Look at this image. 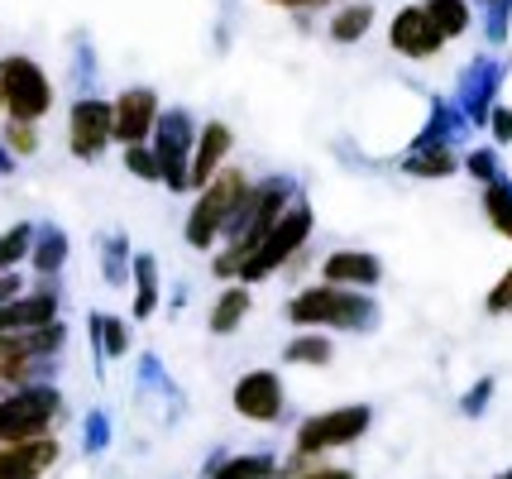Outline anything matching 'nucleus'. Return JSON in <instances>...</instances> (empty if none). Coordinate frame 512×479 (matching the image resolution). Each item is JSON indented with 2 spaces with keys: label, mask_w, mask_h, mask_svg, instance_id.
Listing matches in <instances>:
<instances>
[{
  "label": "nucleus",
  "mask_w": 512,
  "mask_h": 479,
  "mask_svg": "<svg viewBox=\"0 0 512 479\" xmlns=\"http://www.w3.org/2000/svg\"><path fill=\"white\" fill-rule=\"evenodd\" d=\"M235 154V130L225 120H201L197 139H192V163H187V192L206 187Z\"/></svg>",
  "instance_id": "2eb2a0df"
},
{
  "label": "nucleus",
  "mask_w": 512,
  "mask_h": 479,
  "mask_svg": "<svg viewBox=\"0 0 512 479\" xmlns=\"http://www.w3.org/2000/svg\"><path fill=\"white\" fill-rule=\"evenodd\" d=\"M484 312H489V317H512V264L498 274V283L489 288V297H484Z\"/></svg>",
  "instance_id": "f704fd0d"
},
{
  "label": "nucleus",
  "mask_w": 512,
  "mask_h": 479,
  "mask_svg": "<svg viewBox=\"0 0 512 479\" xmlns=\"http://www.w3.org/2000/svg\"><path fill=\"white\" fill-rule=\"evenodd\" d=\"M158 115H163V96H158L154 87H144V82L120 87L115 101H111V135H115V144H120V149H125V144H149Z\"/></svg>",
  "instance_id": "9b49d317"
},
{
  "label": "nucleus",
  "mask_w": 512,
  "mask_h": 479,
  "mask_svg": "<svg viewBox=\"0 0 512 479\" xmlns=\"http://www.w3.org/2000/svg\"><path fill=\"white\" fill-rule=\"evenodd\" d=\"M0 149L15 163L39 159L44 149V125H29V120H0Z\"/></svg>",
  "instance_id": "bb28decb"
},
{
  "label": "nucleus",
  "mask_w": 512,
  "mask_h": 479,
  "mask_svg": "<svg viewBox=\"0 0 512 479\" xmlns=\"http://www.w3.org/2000/svg\"><path fill=\"white\" fill-rule=\"evenodd\" d=\"M249 187H254V178H249L245 168H240V163H225L211 183L192 192V211H187V221H182V240H187L192 250H216L225 240V230H230V221L240 216Z\"/></svg>",
  "instance_id": "7ed1b4c3"
},
{
  "label": "nucleus",
  "mask_w": 512,
  "mask_h": 479,
  "mask_svg": "<svg viewBox=\"0 0 512 479\" xmlns=\"http://www.w3.org/2000/svg\"><path fill=\"white\" fill-rule=\"evenodd\" d=\"M388 48L398 58H407V63H431V58L446 53V34L431 24V15H426L422 0H417V5H398L393 10V20H388Z\"/></svg>",
  "instance_id": "f8f14e48"
},
{
  "label": "nucleus",
  "mask_w": 512,
  "mask_h": 479,
  "mask_svg": "<svg viewBox=\"0 0 512 479\" xmlns=\"http://www.w3.org/2000/svg\"><path fill=\"white\" fill-rule=\"evenodd\" d=\"M63 460L58 436H34V441H5L0 446V479H48Z\"/></svg>",
  "instance_id": "dca6fc26"
},
{
  "label": "nucleus",
  "mask_w": 512,
  "mask_h": 479,
  "mask_svg": "<svg viewBox=\"0 0 512 479\" xmlns=\"http://www.w3.org/2000/svg\"><path fill=\"white\" fill-rule=\"evenodd\" d=\"M130 283H134V321H154V312L163 307V274L158 259L149 250H134L130 259Z\"/></svg>",
  "instance_id": "412c9836"
},
{
  "label": "nucleus",
  "mask_w": 512,
  "mask_h": 479,
  "mask_svg": "<svg viewBox=\"0 0 512 479\" xmlns=\"http://www.w3.org/2000/svg\"><path fill=\"white\" fill-rule=\"evenodd\" d=\"M0 106H5V120H29V125H44L53 115L58 87L39 58L0 53Z\"/></svg>",
  "instance_id": "0eeeda50"
},
{
  "label": "nucleus",
  "mask_w": 512,
  "mask_h": 479,
  "mask_svg": "<svg viewBox=\"0 0 512 479\" xmlns=\"http://www.w3.org/2000/svg\"><path fill=\"white\" fill-rule=\"evenodd\" d=\"M479 10H484V34H489V44H508L512 0H479Z\"/></svg>",
  "instance_id": "473e14b6"
},
{
  "label": "nucleus",
  "mask_w": 512,
  "mask_h": 479,
  "mask_svg": "<svg viewBox=\"0 0 512 479\" xmlns=\"http://www.w3.org/2000/svg\"><path fill=\"white\" fill-rule=\"evenodd\" d=\"M120 163H125V173L139 178V183H158V159L149 144H125V149H120Z\"/></svg>",
  "instance_id": "2f4dec72"
},
{
  "label": "nucleus",
  "mask_w": 512,
  "mask_h": 479,
  "mask_svg": "<svg viewBox=\"0 0 512 479\" xmlns=\"http://www.w3.org/2000/svg\"><path fill=\"white\" fill-rule=\"evenodd\" d=\"M10 173H15V159H10V154L0 149V178H10Z\"/></svg>",
  "instance_id": "79ce46f5"
},
{
  "label": "nucleus",
  "mask_w": 512,
  "mask_h": 479,
  "mask_svg": "<svg viewBox=\"0 0 512 479\" xmlns=\"http://www.w3.org/2000/svg\"><path fill=\"white\" fill-rule=\"evenodd\" d=\"M91 331V350H96V360L101 365H111V360H125L134 350V331L125 317H111V312H91L87 321Z\"/></svg>",
  "instance_id": "4be33fe9"
},
{
  "label": "nucleus",
  "mask_w": 512,
  "mask_h": 479,
  "mask_svg": "<svg viewBox=\"0 0 512 479\" xmlns=\"http://www.w3.org/2000/svg\"><path fill=\"white\" fill-rule=\"evenodd\" d=\"M288 479H359L350 465H331V460H312V465H297L288 470Z\"/></svg>",
  "instance_id": "c9c22d12"
},
{
  "label": "nucleus",
  "mask_w": 512,
  "mask_h": 479,
  "mask_svg": "<svg viewBox=\"0 0 512 479\" xmlns=\"http://www.w3.org/2000/svg\"><path fill=\"white\" fill-rule=\"evenodd\" d=\"M63 422H67V398L58 384L0 388V446H5V441L58 436Z\"/></svg>",
  "instance_id": "423d86ee"
},
{
  "label": "nucleus",
  "mask_w": 512,
  "mask_h": 479,
  "mask_svg": "<svg viewBox=\"0 0 512 479\" xmlns=\"http://www.w3.org/2000/svg\"><path fill=\"white\" fill-rule=\"evenodd\" d=\"M479 206H484V221H489L503 240H512V178L508 173H503V178H493V183H484Z\"/></svg>",
  "instance_id": "cd10ccee"
},
{
  "label": "nucleus",
  "mask_w": 512,
  "mask_h": 479,
  "mask_svg": "<svg viewBox=\"0 0 512 479\" xmlns=\"http://www.w3.org/2000/svg\"><path fill=\"white\" fill-rule=\"evenodd\" d=\"M130 259H134V250L125 235H106V240H101V278H106L111 288H120V283L130 278Z\"/></svg>",
  "instance_id": "c756f323"
},
{
  "label": "nucleus",
  "mask_w": 512,
  "mask_h": 479,
  "mask_svg": "<svg viewBox=\"0 0 512 479\" xmlns=\"http://www.w3.org/2000/svg\"><path fill=\"white\" fill-rule=\"evenodd\" d=\"M498 479H512V470H503V475H498Z\"/></svg>",
  "instance_id": "37998d69"
},
{
  "label": "nucleus",
  "mask_w": 512,
  "mask_h": 479,
  "mask_svg": "<svg viewBox=\"0 0 512 479\" xmlns=\"http://www.w3.org/2000/svg\"><path fill=\"white\" fill-rule=\"evenodd\" d=\"M379 20V10H374V0H340L331 10V24H326V39L340 48H355L369 39V29Z\"/></svg>",
  "instance_id": "6ab92c4d"
},
{
  "label": "nucleus",
  "mask_w": 512,
  "mask_h": 479,
  "mask_svg": "<svg viewBox=\"0 0 512 479\" xmlns=\"http://www.w3.org/2000/svg\"><path fill=\"white\" fill-rule=\"evenodd\" d=\"M254 312V288L249 283H221V293L211 297V312H206V331L211 336H235Z\"/></svg>",
  "instance_id": "a211bd4d"
},
{
  "label": "nucleus",
  "mask_w": 512,
  "mask_h": 479,
  "mask_svg": "<svg viewBox=\"0 0 512 479\" xmlns=\"http://www.w3.org/2000/svg\"><path fill=\"white\" fill-rule=\"evenodd\" d=\"M264 5H273V10H292V15H312V10L335 5V0H264Z\"/></svg>",
  "instance_id": "58836bf2"
},
{
  "label": "nucleus",
  "mask_w": 512,
  "mask_h": 479,
  "mask_svg": "<svg viewBox=\"0 0 512 479\" xmlns=\"http://www.w3.org/2000/svg\"><path fill=\"white\" fill-rule=\"evenodd\" d=\"M460 173H469L479 187L493 183V178H503V168H498V149H493V144H479V149L460 154Z\"/></svg>",
  "instance_id": "7c9ffc66"
},
{
  "label": "nucleus",
  "mask_w": 512,
  "mask_h": 479,
  "mask_svg": "<svg viewBox=\"0 0 512 479\" xmlns=\"http://www.w3.org/2000/svg\"><path fill=\"white\" fill-rule=\"evenodd\" d=\"M48 321H63V293L58 283H39L24 288L20 297L0 302V336H24V331H39Z\"/></svg>",
  "instance_id": "ddd939ff"
},
{
  "label": "nucleus",
  "mask_w": 512,
  "mask_h": 479,
  "mask_svg": "<svg viewBox=\"0 0 512 479\" xmlns=\"http://www.w3.org/2000/svg\"><path fill=\"white\" fill-rule=\"evenodd\" d=\"M498 87H503V63H498V58H474V63L460 72L455 111L465 115L469 125H484L489 111L498 106Z\"/></svg>",
  "instance_id": "4468645a"
},
{
  "label": "nucleus",
  "mask_w": 512,
  "mask_h": 479,
  "mask_svg": "<svg viewBox=\"0 0 512 479\" xmlns=\"http://www.w3.org/2000/svg\"><path fill=\"white\" fill-rule=\"evenodd\" d=\"M34 250V221H15V226L0 230V274H15L29 264Z\"/></svg>",
  "instance_id": "c85d7f7f"
},
{
  "label": "nucleus",
  "mask_w": 512,
  "mask_h": 479,
  "mask_svg": "<svg viewBox=\"0 0 512 479\" xmlns=\"http://www.w3.org/2000/svg\"><path fill=\"white\" fill-rule=\"evenodd\" d=\"M24 288H29V278H24V269H15V274H0V302L20 297Z\"/></svg>",
  "instance_id": "ea45409f"
},
{
  "label": "nucleus",
  "mask_w": 512,
  "mask_h": 479,
  "mask_svg": "<svg viewBox=\"0 0 512 479\" xmlns=\"http://www.w3.org/2000/svg\"><path fill=\"white\" fill-rule=\"evenodd\" d=\"M0 120H5V106H0Z\"/></svg>",
  "instance_id": "c03bdc74"
},
{
  "label": "nucleus",
  "mask_w": 512,
  "mask_h": 479,
  "mask_svg": "<svg viewBox=\"0 0 512 479\" xmlns=\"http://www.w3.org/2000/svg\"><path fill=\"white\" fill-rule=\"evenodd\" d=\"M10 369H15V345H10V336H0V384L10 379Z\"/></svg>",
  "instance_id": "a19ab883"
},
{
  "label": "nucleus",
  "mask_w": 512,
  "mask_h": 479,
  "mask_svg": "<svg viewBox=\"0 0 512 479\" xmlns=\"http://www.w3.org/2000/svg\"><path fill=\"white\" fill-rule=\"evenodd\" d=\"M283 365L292 369H326L335 365V341L326 331H297L283 341Z\"/></svg>",
  "instance_id": "5701e85b"
},
{
  "label": "nucleus",
  "mask_w": 512,
  "mask_h": 479,
  "mask_svg": "<svg viewBox=\"0 0 512 479\" xmlns=\"http://www.w3.org/2000/svg\"><path fill=\"white\" fill-rule=\"evenodd\" d=\"M106 446H111V417L101 408H91L87 417H82V451H87V456H101Z\"/></svg>",
  "instance_id": "72a5a7b5"
},
{
  "label": "nucleus",
  "mask_w": 512,
  "mask_h": 479,
  "mask_svg": "<svg viewBox=\"0 0 512 479\" xmlns=\"http://www.w3.org/2000/svg\"><path fill=\"white\" fill-rule=\"evenodd\" d=\"M316 230V211L307 197H292L288 206H283V216L268 226V235L254 245V254H249L245 264H240V274H235V283H268V278L288 274L292 264L302 259V250H307V240H312Z\"/></svg>",
  "instance_id": "39448f33"
},
{
  "label": "nucleus",
  "mask_w": 512,
  "mask_h": 479,
  "mask_svg": "<svg viewBox=\"0 0 512 479\" xmlns=\"http://www.w3.org/2000/svg\"><path fill=\"white\" fill-rule=\"evenodd\" d=\"M278 475H283V465L268 451H240V456L211 460V475L206 479H278Z\"/></svg>",
  "instance_id": "393cba45"
},
{
  "label": "nucleus",
  "mask_w": 512,
  "mask_h": 479,
  "mask_svg": "<svg viewBox=\"0 0 512 479\" xmlns=\"http://www.w3.org/2000/svg\"><path fill=\"white\" fill-rule=\"evenodd\" d=\"M297 197V183L292 178H264V183L249 187L245 206H240V216L230 221V230H225V240L216 245V259H211V274L221 278V283H235V274H240V264H245L249 254H254V245L268 235V226L283 216V206Z\"/></svg>",
  "instance_id": "f03ea898"
},
{
  "label": "nucleus",
  "mask_w": 512,
  "mask_h": 479,
  "mask_svg": "<svg viewBox=\"0 0 512 479\" xmlns=\"http://www.w3.org/2000/svg\"><path fill=\"white\" fill-rule=\"evenodd\" d=\"M422 10L446 34V44L450 39H465L469 29H474V0H422Z\"/></svg>",
  "instance_id": "a878e982"
},
{
  "label": "nucleus",
  "mask_w": 512,
  "mask_h": 479,
  "mask_svg": "<svg viewBox=\"0 0 512 479\" xmlns=\"http://www.w3.org/2000/svg\"><path fill=\"white\" fill-rule=\"evenodd\" d=\"M484 130L493 135V149H503V144H512V106H493L489 111V120H484Z\"/></svg>",
  "instance_id": "e433bc0d"
},
{
  "label": "nucleus",
  "mask_w": 512,
  "mask_h": 479,
  "mask_svg": "<svg viewBox=\"0 0 512 479\" xmlns=\"http://www.w3.org/2000/svg\"><path fill=\"white\" fill-rule=\"evenodd\" d=\"M493 388H498V384H493L489 374H484V379H479V384H474L465 398H460V412H465V417H484V408H489V398H493Z\"/></svg>",
  "instance_id": "4c0bfd02"
},
{
  "label": "nucleus",
  "mask_w": 512,
  "mask_h": 479,
  "mask_svg": "<svg viewBox=\"0 0 512 479\" xmlns=\"http://www.w3.org/2000/svg\"><path fill=\"white\" fill-rule=\"evenodd\" d=\"M67 259H72L67 230L34 226V250H29V269H34V278H39V283H58V274L67 269Z\"/></svg>",
  "instance_id": "aec40b11"
},
{
  "label": "nucleus",
  "mask_w": 512,
  "mask_h": 479,
  "mask_svg": "<svg viewBox=\"0 0 512 479\" xmlns=\"http://www.w3.org/2000/svg\"><path fill=\"white\" fill-rule=\"evenodd\" d=\"M321 283L335 288H355V293H374L383 283V259L374 250H355V245H340L321 259Z\"/></svg>",
  "instance_id": "f3484780"
},
{
  "label": "nucleus",
  "mask_w": 512,
  "mask_h": 479,
  "mask_svg": "<svg viewBox=\"0 0 512 479\" xmlns=\"http://www.w3.org/2000/svg\"><path fill=\"white\" fill-rule=\"evenodd\" d=\"M111 101L106 96H77L67 106V154L77 163H101L111 154Z\"/></svg>",
  "instance_id": "9d476101"
},
{
  "label": "nucleus",
  "mask_w": 512,
  "mask_h": 479,
  "mask_svg": "<svg viewBox=\"0 0 512 479\" xmlns=\"http://www.w3.org/2000/svg\"><path fill=\"white\" fill-rule=\"evenodd\" d=\"M398 168L407 178H422V183H446L460 173V154L455 149H407Z\"/></svg>",
  "instance_id": "b1692460"
},
{
  "label": "nucleus",
  "mask_w": 512,
  "mask_h": 479,
  "mask_svg": "<svg viewBox=\"0 0 512 479\" xmlns=\"http://www.w3.org/2000/svg\"><path fill=\"white\" fill-rule=\"evenodd\" d=\"M369 427H374V408H369V403H335V408H321V412H312V417H302L297 432H292V456H288V465H283V475L297 470V465L326 460V456H335V451L364 441Z\"/></svg>",
  "instance_id": "20e7f679"
},
{
  "label": "nucleus",
  "mask_w": 512,
  "mask_h": 479,
  "mask_svg": "<svg viewBox=\"0 0 512 479\" xmlns=\"http://www.w3.org/2000/svg\"><path fill=\"white\" fill-rule=\"evenodd\" d=\"M283 317L297 331H340V336H369L379 326V297L355 293V288H335V283H307L283 302Z\"/></svg>",
  "instance_id": "f257e3e1"
},
{
  "label": "nucleus",
  "mask_w": 512,
  "mask_h": 479,
  "mask_svg": "<svg viewBox=\"0 0 512 479\" xmlns=\"http://www.w3.org/2000/svg\"><path fill=\"white\" fill-rule=\"evenodd\" d=\"M230 408L235 417H245L249 427H273V422H283V412H288V384H283V374L278 369H245L235 388H230Z\"/></svg>",
  "instance_id": "1a4fd4ad"
},
{
  "label": "nucleus",
  "mask_w": 512,
  "mask_h": 479,
  "mask_svg": "<svg viewBox=\"0 0 512 479\" xmlns=\"http://www.w3.org/2000/svg\"><path fill=\"white\" fill-rule=\"evenodd\" d=\"M197 115L187 106H163L154 135H149V149L158 159V183L168 192H187V163H192V139H197Z\"/></svg>",
  "instance_id": "6e6552de"
}]
</instances>
